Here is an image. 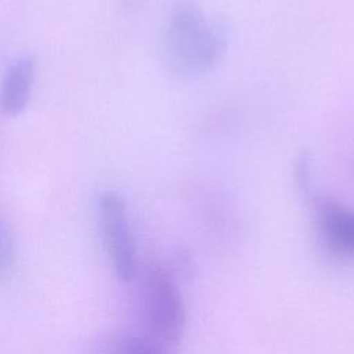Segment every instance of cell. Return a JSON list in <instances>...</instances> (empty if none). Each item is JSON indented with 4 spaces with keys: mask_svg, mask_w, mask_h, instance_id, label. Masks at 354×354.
Instances as JSON below:
<instances>
[{
    "mask_svg": "<svg viewBox=\"0 0 354 354\" xmlns=\"http://www.w3.org/2000/svg\"><path fill=\"white\" fill-rule=\"evenodd\" d=\"M105 354H160L158 348L145 337L126 335L118 337Z\"/></svg>",
    "mask_w": 354,
    "mask_h": 354,
    "instance_id": "52a82bcc",
    "label": "cell"
},
{
    "mask_svg": "<svg viewBox=\"0 0 354 354\" xmlns=\"http://www.w3.org/2000/svg\"><path fill=\"white\" fill-rule=\"evenodd\" d=\"M166 41L171 68L184 77H198L213 71L223 59L228 35L223 25L209 21L198 6L183 1L171 11Z\"/></svg>",
    "mask_w": 354,
    "mask_h": 354,
    "instance_id": "6da1fadb",
    "label": "cell"
},
{
    "mask_svg": "<svg viewBox=\"0 0 354 354\" xmlns=\"http://www.w3.org/2000/svg\"><path fill=\"white\" fill-rule=\"evenodd\" d=\"M35 76L36 64L30 55H19L10 62L0 90V109L6 116L24 113L32 97Z\"/></svg>",
    "mask_w": 354,
    "mask_h": 354,
    "instance_id": "5b68a950",
    "label": "cell"
},
{
    "mask_svg": "<svg viewBox=\"0 0 354 354\" xmlns=\"http://www.w3.org/2000/svg\"><path fill=\"white\" fill-rule=\"evenodd\" d=\"M98 221L112 267L119 279L129 282L137 267V250L127 207L116 192H104L98 198Z\"/></svg>",
    "mask_w": 354,
    "mask_h": 354,
    "instance_id": "7a4b0ae2",
    "label": "cell"
},
{
    "mask_svg": "<svg viewBox=\"0 0 354 354\" xmlns=\"http://www.w3.org/2000/svg\"><path fill=\"white\" fill-rule=\"evenodd\" d=\"M314 213L328 250L342 259H354V209L333 198L318 196Z\"/></svg>",
    "mask_w": 354,
    "mask_h": 354,
    "instance_id": "277c9868",
    "label": "cell"
},
{
    "mask_svg": "<svg viewBox=\"0 0 354 354\" xmlns=\"http://www.w3.org/2000/svg\"><path fill=\"white\" fill-rule=\"evenodd\" d=\"M145 304L156 333L169 343L178 342L185 325L184 299L173 277L159 264L147 274Z\"/></svg>",
    "mask_w": 354,
    "mask_h": 354,
    "instance_id": "3957f363",
    "label": "cell"
},
{
    "mask_svg": "<svg viewBox=\"0 0 354 354\" xmlns=\"http://www.w3.org/2000/svg\"><path fill=\"white\" fill-rule=\"evenodd\" d=\"M18 261V243L8 223L0 216V279L8 277Z\"/></svg>",
    "mask_w": 354,
    "mask_h": 354,
    "instance_id": "8992f818",
    "label": "cell"
}]
</instances>
